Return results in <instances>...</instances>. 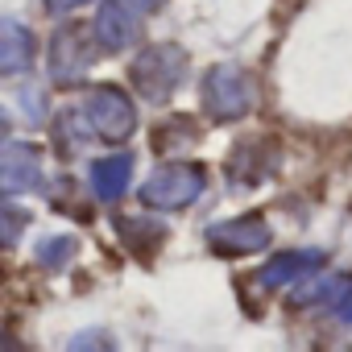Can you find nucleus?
<instances>
[{"label":"nucleus","mask_w":352,"mask_h":352,"mask_svg":"<svg viewBox=\"0 0 352 352\" xmlns=\"http://www.w3.org/2000/svg\"><path fill=\"white\" fill-rule=\"evenodd\" d=\"M187 67H191V58H187L183 46H174V42H153V46H145V50L133 58L129 83H133V91H137L145 104H166L174 91L183 87Z\"/></svg>","instance_id":"obj_1"},{"label":"nucleus","mask_w":352,"mask_h":352,"mask_svg":"<svg viewBox=\"0 0 352 352\" xmlns=\"http://www.w3.org/2000/svg\"><path fill=\"white\" fill-rule=\"evenodd\" d=\"M208 187V174L204 166H191V162H174V166H162L153 170L145 187H141V204L153 208V212H183L191 208Z\"/></svg>","instance_id":"obj_2"},{"label":"nucleus","mask_w":352,"mask_h":352,"mask_svg":"<svg viewBox=\"0 0 352 352\" xmlns=\"http://www.w3.org/2000/svg\"><path fill=\"white\" fill-rule=\"evenodd\" d=\"M257 104V91H253V79L241 71V67H212L204 75V112L220 124H232V120H245Z\"/></svg>","instance_id":"obj_3"},{"label":"nucleus","mask_w":352,"mask_h":352,"mask_svg":"<svg viewBox=\"0 0 352 352\" xmlns=\"http://www.w3.org/2000/svg\"><path fill=\"white\" fill-rule=\"evenodd\" d=\"M96 34L87 38L83 25H63L54 30L50 38V79L58 87H79L87 75H91V63H96Z\"/></svg>","instance_id":"obj_4"},{"label":"nucleus","mask_w":352,"mask_h":352,"mask_svg":"<svg viewBox=\"0 0 352 352\" xmlns=\"http://www.w3.org/2000/svg\"><path fill=\"white\" fill-rule=\"evenodd\" d=\"M145 13H149V0H104L96 21H91L100 50H108V54L129 50L145 30Z\"/></svg>","instance_id":"obj_5"},{"label":"nucleus","mask_w":352,"mask_h":352,"mask_svg":"<svg viewBox=\"0 0 352 352\" xmlns=\"http://www.w3.org/2000/svg\"><path fill=\"white\" fill-rule=\"evenodd\" d=\"M83 112H87V120H91V129H96L104 141H112V145L129 141L133 129H137V108H133V100H129L120 87H96V91L83 100Z\"/></svg>","instance_id":"obj_6"},{"label":"nucleus","mask_w":352,"mask_h":352,"mask_svg":"<svg viewBox=\"0 0 352 352\" xmlns=\"http://www.w3.org/2000/svg\"><path fill=\"white\" fill-rule=\"evenodd\" d=\"M270 224L261 216H236V220H220L208 228V245L220 253V257H249V253H261L270 245Z\"/></svg>","instance_id":"obj_7"},{"label":"nucleus","mask_w":352,"mask_h":352,"mask_svg":"<svg viewBox=\"0 0 352 352\" xmlns=\"http://www.w3.org/2000/svg\"><path fill=\"white\" fill-rule=\"evenodd\" d=\"M278 170V145L270 137H249L228 153V179L241 187H257Z\"/></svg>","instance_id":"obj_8"},{"label":"nucleus","mask_w":352,"mask_h":352,"mask_svg":"<svg viewBox=\"0 0 352 352\" xmlns=\"http://www.w3.org/2000/svg\"><path fill=\"white\" fill-rule=\"evenodd\" d=\"M42 153L25 141H5V153H0V187L5 195H21L42 187Z\"/></svg>","instance_id":"obj_9"},{"label":"nucleus","mask_w":352,"mask_h":352,"mask_svg":"<svg viewBox=\"0 0 352 352\" xmlns=\"http://www.w3.org/2000/svg\"><path fill=\"white\" fill-rule=\"evenodd\" d=\"M323 261H327L323 249H286V253H278V257L257 274V282H261L265 290H278V286H290V282L315 274Z\"/></svg>","instance_id":"obj_10"},{"label":"nucleus","mask_w":352,"mask_h":352,"mask_svg":"<svg viewBox=\"0 0 352 352\" xmlns=\"http://www.w3.org/2000/svg\"><path fill=\"white\" fill-rule=\"evenodd\" d=\"M129 183H133V153H112V157H100L91 166V191L100 204L124 199Z\"/></svg>","instance_id":"obj_11"},{"label":"nucleus","mask_w":352,"mask_h":352,"mask_svg":"<svg viewBox=\"0 0 352 352\" xmlns=\"http://www.w3.org/2000/svg\"><path fill=\"white\" fill-rule=\"evenodd\" d=\"M34 34L21 25V21H13V17H5L0 21V71L5 75H21V71H30L34 67Z\"/></svg>","instance_id":"obj_12"},{"label":"nucleus","mask_w":352,"mask_h":352,"mask_svg":"<svg viewBox=\"0 0 352 352\" xmlns=\"http://www.w3.org/2000/svg\"><path fill=\"white\" fill-rule=\"evenodd\" d=\"M100 133L91 129V120H87V112L83 108H75V112H63L58 120H54V149H58V157H79L91 141H96Z\"/></svg>","instance_id":"obj_13"},{"label":"nucleus","mask_w":352,"mask_h":352,"mask_svg":"<svg viewBox=\"0 0 352 352\" xmlns=\"http://www.w3.org/2000/svg\"><path fill=\"white\" fill-rule=\"evenodd\" d=\"M199 124L191 120V116H170V120H162L157 129H153V149L157 153H179V149H191V145H199Z\"/></svg>","instance_id":"obj_14"},{"label":"nucleus","mask_w":352,"mask_h":352,"mask_svg":"<svg viewBox=\"0 0 352 352\" xmlns=\"http://www.w3.org/2000/svg\"><path fill=\"white\" fill-rule=\"evenodd\" d=\"M116 228H120L124 245H129L137 257H153V253L162 249V241H166V228L153 224V220H141V216H124V220H116Z\"/></svg>","instance_id":"obj_15"},{"label":"nucleus","mask_w":352,"mask_h":352,"mask_svg":"<svg viewBox=\"0 0 352 352\" xmlns=\"http://www.w3.org/2000/svg\"><path fill=\"white\" fill-rule=\"evenodd\" d=\"M34 257H38V265H46V270H63V265L75 257V236H46V241L34 245Z\"/></svg>","instance_id":"obj_16"},{"label":"nucleus","mask_w":352,"mask_h":352,"mask_svg":"<svg viewBox=\"0 0 352 352\" xmlns=\"http://www.w3.org/2000/svg\"><path fill=\"white\" fill-rule=\"evenodd\" d=\"M348 286H352V282H348L344 274H340V278H327V274H323L319 282L294 290V302H319V298H336V302H340V298H348Z\"/></svg>","instance_id":"obj_17"},{"label":"nucleus","mask_w":352,"mask_h":352,"mask_svg":"<svg viewBox=\"0 0 352 352\" xmlns=\"http://www.w3.org/2000/svg\"><path fill=\"white\" fill-rule=\"evenodd\" d=\"M21 228H25V216L13 208V199H5V245H17Z\"/></svg>","instance_id":"obj_18"},{"label":"nucleus","mask_w":352,"mask_h":352,"mask_svg":"<svg viewBox=\"0 0 352 352\" xmlns=\"http://www.w3.org/2000/svg\"><path fill=\"white\" fill-rule=\"evenodd\" d=\"M21 100H25V116H30V120H42V116H46L42 91H21Z\"/></svg>","instance_id":"obj_19"},{"label":"nucleus","mask_w":352,"mask_h":352,"mask_svg":"<svg viewBox=\"0 0 352 352\" xmlns=\"http://www.w3.org/2000/svg\"><path fill=\"white\" fill-rule=\"evenodd\" d=\"M79 5H87V0H46V9H50L54 17H63V13H71V9H79Z\"/></svg>","instance_id":"obj_20"},{"label":"nucleus","mask_w":352,"mask_h":352,"mask_svg":"<svg viewBox=\"0 0 352 352\" xmlns=\"http://www.w3.org/2000/svg\"><path fill=\"white\" fill-rule=\"evenodd\" d=\"M96 344H108L104 336H75L71 340V348H96Z\"/></svg>","instance_id":"obj_21"},{"label":"nucleus","mask_w":352,"mask_h":352,"mask_svg":"<svg viewBox=\"0 0 352 352\" xmlns=\"http://www.w3.org/2000/svg\"><path fill=\"white\" fill-rule=\"evenodd\" d=\"M340 319H344V323H352V294L340 302Z\"/></svg>","instance_id":"obj_22"},{"label":"nucleus","mask_w":352,"mask_h":352,"mask_svg":"<svg viewBox=\"0 0 352 352\" xmlns=\"http://www.w3.org/2000/svg\"><path fill=\"white\" fill-rule=\"evenodd\" d=\"M157 5H162V0H149V9H157Z\"/></svg>","instance_id":"obj_23"}]
</instances>
